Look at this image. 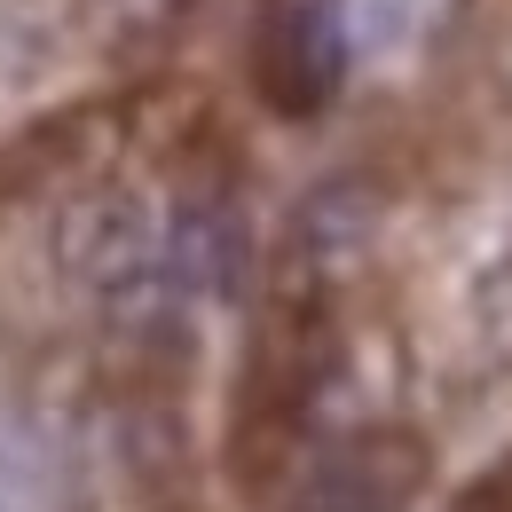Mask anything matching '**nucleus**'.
Listing matches in <instances>:
<instances>
[{"instance_id":"20e7f679","label":"nucleus","mask_w":512,"mask_h":512,"mask_svg":"<svg viewBox=\"0 0 512 512\" xmlns=\"http://www.w3.org/2000/svg\"><path fill=\"white\" fill-rule=\"evenodd\" d=\"M197 0H87V16H95V40L111 48V56H150V48H166L182 24H190Z\"/></svg>"},{"instance_id":"39448f33","label":"nucleus","mask_w":512,"mask_h":512,"mask_svg":"<svg viewBox=\"0 0 512 512\" xmlns=\"http://www.w3.org/2000/svg\"><path fill=\"white\" fill-rule=\"evenodd\" d=\"M457 512H512V457L497 465V473H481V481L457 497Z\"/></svg>"},{"instance_id":"7ed1b4c3","label":"nucleus","mask_w":512,"mask_h":512,"mask_svg":"<svg viewBox=\"0 0 512 512\" xmlns=\"http://www.w3.org/2000/svg\"><path fill=\"white\" fill-rule=\"evenodd\" d=\"M379 229H386V190L371 174H323L316 190L292 205V268L331 284L379 245Z\"/></svg>"},{"instance_id":"f257e3e1","label":"nucleus","mask_w":512,"mask_h":512,"mask_svg":"<svg viewBox=\"0 0 512 512\" xmlns=\"http://www.w3.org/2000/svg\"><path fill=\"white\" fill-rule=\"evenodd\" d=\"M426 473L434 449L410 426H363L323 442L308 465H292V512H410Z\"/></svg>"},{"instance_id":"f03ea898","label":"nucleus","mask_w":512,"mask_h":512,"mask_svg":"<svg viewBox=\"0 0 512 512\" xmlns=\"http://www.w3.org/2000/svg\"><path fill=\"white\" fill-rule=\"evenodd\" d=\"M245 64H253V87L276 119H316L347 87V32L323 0H268Z\"/></svg>"}]
</instances>
